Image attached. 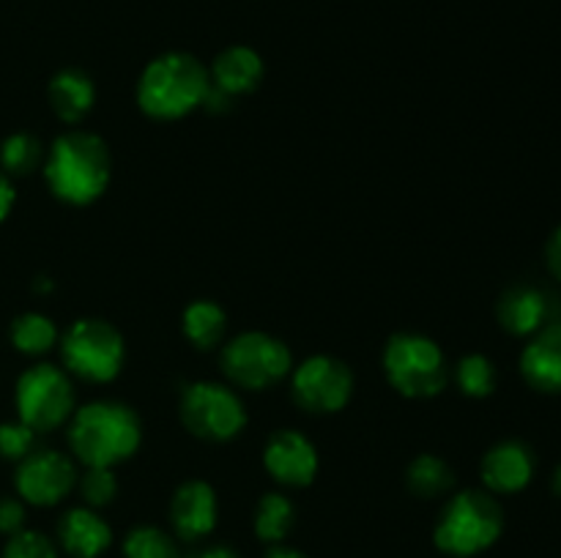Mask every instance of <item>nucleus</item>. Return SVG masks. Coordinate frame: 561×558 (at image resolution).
<instances>
[{
  "label": "nucleus",
  "instance_id": "f257e3e1",
  "mask_svg": "<svg viewBox=\"0 0 561 558\" xmlns=\"http://www.w3.org/2000/svg\"><path fill=\"white\" fill-rule=\"evenodd\" d=\"M44 175L55 197L71 206H88L107 189V146L91 131H66L49 148Z\"/></svg>",
  "mask_w": 561,
  "mask_h": 558
},
{
  "label": "nucleus",
  "instance_id": "f03ea898",
  "mask_svg": "<svg viewBox=\"0 0 561 558\" xmlns=\"http://www.w3.org/2000/svg\"><path fill=\"white\" fill-rule=\"evenodd\" d=\"M69 443L88 468H113L140 446V419L126 405L99 399L77 410Z\"/></svg>",
  "mask_w": 561,
  "mask_h": 558
},
{
  "label": "nucleus",
  "instance_id": "7ed1b4c3",
  "mask_svg": "<svg viewBox=\"0 0 561 558\" xmlns=\"http://www.w3.org/2000/svg\"><path fill=\"white\" fill-rule=\"evenodd\" d=\"M211 88V74L186 53L159 55L142 71L137 102L151 118H181L201 107Z\"/></svg>",
  "mask_w": 561,
  "mask_h": 558
},
{
  "label": "nucleus",
  "instance_id": "20e7f679",
  "mask_svg": "<svg viewBox=\"0 0 561 558\" xmlns=\"http://www.w3.org/2000/svg\"><path fill=\"white\" fill-rule=\"evenodd\" d=\"M504 528V512L493 496L463 490L447 503L436 528V545L449 556H474L488 550Z\"/></svg>",
  "mask_w": 561,
  "mask_h": 558
},
{
  "label": "nucleus",
  "instance_id": "39448f33",
  "mask_svg": "<svg viewBox=\"0 0 561 558\" xmlns=\"http://www.w3.org/2000/svg\"><path fill=\"white\" fill-rule=\"evenodd\" d=\"M383 367L405 397H433L447 386V361L442 348L422 334H394L383 353Z\"/></svg>",
  "mask_w": 561,
  "mask_h": 558
},
{
  "label": "nucleus",
  "instance_id": "423d86ee",
  "mask_svg": "<svg viewBox=\"0 0 561 558\" xmlns=\"http://www.w3.org/2000/svg\"><path fill=\"white\" fill-rule=\"evenodd\" d=\"M16 410L20 421L36 432L64 425L75 410V388L66 372L53 364H36L22 372L16 383Z\"/></svg>",
  "mask_w": 561,
  "mask_h": 558
},
{
  "label": "nucleus",
  "instance_id": "0eeeda50",
  "mask_svg": "<svg viewBox=\"0 0 561 558\" xmlns=\"http://www.w3.org/2000/svg\"><path fill=\"white\" fill-rule=\"evenodd\" d=\"M60 350L66 367L93 383L113 381L124 364V339L104 321H77L66 332Z\"/></svg>",
  "mask_w": 561,
  "mask_h": 558
},
{
  "label": "nucleus",
  "instance_id": "6e6552de",
  "mask_svg": "<svg viewBox=\"0 0 561 558\" xmlns=\"http://www.w3.org/2000/svg\"><path fill=\"white\" fill-rule=\"evenodd\" d=\"M290 350L263 332H247L228 342L222 367L233 383L244 388H268L290 372Z\"/></svg>",
  "mask_w": 561,
  "mask_h": 558
},
{
  "label": "nucleus",
  "instance_id": "1a4fd4ad",
  "mask_svg": "<svg viewBox=\"0 0 561 558\" xmlns=\"http://www.w3.org/2000/svg\"><path fill=\"white\" fill-rule=\"evenodd\" d=\"M181 416L184 425L197 438L208 441H228L239 435L247 425V410L241 399L222 383H192L181 399Z\"/></svg>",
  "mask_w": 561,
  "mask_h": 558
},
{
  "label": "nucleus",
  "instance_id": "9d476101",
  "mask_svg": "<svg viewBox=\"0 0 561 558\" xmlns=\"http://www.w3.org/2000/svg\"><path fill=\"white\" fill-rule=\"evenodd\" d=\"M354 392V375L343 361L332 356H312L294 372V394L307 410L334 414Z\"/></svg>",
  "mask_w": 561,
  "mask_h": 558
},
{
  "label": "nucleus",
  "instance_id": "9b49d317",
  "mask_svg": "<svg viewBox=\"0 0 561 558\" xmlns=\"http://www.w3.org/2000/svg\"><path fill=\"white\" fill-rule=\"evenodd\" d=\"M77 470L66 454L60 452H33L25 460H20L16 468V492L27 503L38 507H53L60 498L69 496L75 487Z\"/></svg>",
  "mask_w": 561,
  "mask_h": 558
},
{
  "label": "nucleus",
  "instance_id": "f8f14e48",
  "mask_svg": "<svg viewBox=\"0 0 561 558\" xmlns=\"http://www.w3.org/2000/svg\"><path fill=\"white\" fill-rule=\"evenodd\" d=\"M266 468L283 485H310L316 479L318 470V452L301 432L296 430H279L274 432L268 441L266 454Z\"/></svg>",
  "mask_w": 561,
  "mask_h": 558
},
{
  "label": "nucleus",
  "instance_id": "ddd939ff",
  "mask_svg": "<svg viewBox=\"0 0 561 558\" xmlns=\"http://www.w3.org/2000/svg\"><path fill=\"white\" fill-rule=\"evenodd\" d=\"M520 372L537 392H561V321H551L531 337L520 356Z\"/></svg>",
  "mask_w": 561,
  "mask_h": 558
},
{
  "label": "nucleus",
  "instance_id": "4468645a",
  "mask_svg": "<svg viewBox=\"0 0 561 558\" xmlns=\"http://www.w3.org/2000/svg\"><path fill=\"white\" fill-rule=\"evenodd\" d=\"M535 476V452L524 441H502L482 460V481L493 492H518Z\"/></svg>",
  "mask_w": 561,
  "mask_h": 558
},
{
  "label": "nucleus",
  "instance_id": "2eb2a0df",
  "mask_svg": "<svg viewBox=\"0 0 561 558\" xmlns=\"http://www.w3.org/2000/svg\"><path fill=\"white\" fill-rule=\"evenodd\" d=\"M553 304L546 290L535 284H513L499 299V323L515 337H529L551 323Z\"/></svg>",
  "mask_w": 561,
  "mask_h": 558
},
{
  "label": "nucleus",
  "instance_id": "dca6fc26",
  "mask_svg": "<svg viewBox=\"0 0 561 558\" xmlns=\"http://www.w3.org/2000/svg\"><path fill=\"white\" fill-rule=\"evenodd\" d=\"M181 539H201L217 525V492L206 481H186L179 487L170 507Z\"/></svg>",
  "mask_w": 561,
  "mask_h": 558
},
{
  "label": "nucleus",
  "instance_id": "f3484780",
  "mask_svg": "<svg viewBox=\"0 0 561 558\" xmlns=\"http://www.w3.org/2000/svg\"><path fill=\"white\" fill-rule=\"evenodd\" d=\"M58 534L66 550L75 558H96L99 553L107 550L110 539H113L110 525L91 509H71V512H66L58 525Z\"/></svg>",
  "mask_w": 561,
  "mask_h": 558
},
{
  "label": "nucleus",
  "instance_id": "a211bd4d",
  "mask_svg": "<svg viewBox=\"0 0 561 558\" xmlns=\"http://www.w3.org/2000/svg\"><path fill=\"white\" fill-rule=\"evenodd\" d=\"M263 77V60L255 49L250 47H228L211 69V85L219 91L239 96V93L252 91Z\"/></svg>",
  "mask_w": 561,
  "mask_h": 558
},
{
  "label": "nucleus",
  "instance_id": "6ab92c4d",
  "mask_svg": "<svg viewBox=\"0 0 561 558\" xmlns=\"http://www.w3.org/2000/svg\"><path fill=\"white\" fill-rule=\"evenodd\" d=\"M93 98H96V91H93L91 77L77 69L58 71L49 82V102H53L55 115L66 124L85 118L88 109L93 107Z\"/></svg>",
  "mask_w": 561,
  "mask_h": 558
},
{
  "label": "nucleus",
  "instance_id": "aec40b11",
  "mask_svg": "<svg viewBox=\"0 0 561 558\" xmlns=\"http://www.w3.org/2000/svg\"><path fill=\"white\" fill-rule=\"evenodd\" d=\"M55 342H58V328H55V323L47 315L25 312V315H20L11 323V345L20 353L42 356L53 350Z\"/></svg>",
  "mask_w": 561,
  "mask_h": 558
},
{
  "label": "nucleus",
  "instance_id": "412c9836",
  "mask_svg": "<svg viewBox=\"0 0 561 558\" xmlns=\"http://www.w3.org/2000/svg\"><path fill=\"white\" fill-rule=\"evenodd\" d=\"M225 326V312L219 310L214 301H195L192 306H186L184 312V334L190 337V342H195L197 348L208 350L222 339Z\"/></svg>",
  "mask_w": 561,
  "mask_h": 558
},
{
  "label": "nucleus",
  "instance_id": "4be33fe9",
  "mask_svg": "<svg viewBox=\"0 0 561 558\" xmlns=\"http://www.w3.org/2000/svg\"><path fill=\"white\" fill-rule=\"evenodd\" d=\"M455 485V474L442 457L420 454L409 468V487L422 498H433L447 492Z\"/></svg>",
  "mask_w": 561,
  "mask_h": 558
},
{
  "label": "nucleus",
  "instance_id": "5701e85b",
  "mask_svg": "<svg viewBox=\"0 0 561 558\" xmlns=\"http://www.w3.org/2000/svg\"><path fill=\"white\" fill-rule=\"evenodd\" d=\"M42 140L25 135V131L5 137L3 146H0V164H3L5 175H31L42 164Z\"/></svg>",
  "mask_w": 561,
  "mask_h": 558
},
{
  "label": "nucleus",
  "instance_id": "b1692460",
  "mask_svg": "<svg viewBox=\"0 0 561 558\" xmlns=\"http://www.w3.org/2000/svg\"><path fill=\"white\" fill-rule=\"evenodd\" d=\"M290 528H294V507H290V501L279 492H268L255 514L257 536L266 542H279L288 536Z\"/></svg>",
  "mask_w": 561,
  "mask_h": 558
},
{
  "label": "nucleus",
  "instance_id": "393cba45",
  "mask_svg": "<svg viewBox=\"0 0 561 558\" xmlns=\"http://www.w3.org/2000/svg\"><path fill=\"white\" fill-rule=\"evenodd\" d=\"M124 553L126 558H181L175 542L164 531L148 528V525L135 528L126 536Z\"/></svg>",
  "mask_w": 561,
  "mask_h": 558
},
{
  "label": "nucleus",
  "instance_id": "a878e982",
  "mask_svg": "<svg viewBox=\"0 0 561 558\" xmlns=\"http://www.w3.org/2000/svg\"><path fill=\"white\" fill-rule=\"evenodd\" d=\"M458 386L469 397H488L496 388V367L491 359L480 353L466 356L458 364Z\"/></svg>",
  "mask_w": 561,
  "mask_h": 558
},
{
  "label": "nucleus",
  "instance_id": "bb28decb",
  "mask_svg": "<svg viewBox=\"0 0 561 558\" xmlns=\"http://www.w3.org/2000/svg\"><path fill=\"white\" fill-rule=\"evenodd\" d=\"M33 441H36V430H31L25 421H5V425H0V457L25 460L31 454Z\"/></svg>",
  "mask_w": 561,
  "mask_h": 558
},
{
  "label": "nucleus",
  "instance_id": "cd10ccee",
  "mask_svg": "<svg viewBox=\"0 0 561 558\" xmlns=\"http://www.w3.org/2000/svg\"><path fill=\"white\" fill-rule=\"evenodd\" d=\"M80 490L91 507H104L118 492V481H115V474L110 468H88V474L80 481Z\"/></svg>",
  "mask_w": 561,
  "mask_h": 558
},
{
  "label": "nucleus",
  "instance_id": "c85d7f7f",
  "mask_svg": "<svg viewBox=\"0 0 561 558\" xmlns=\"http://www.w3.org/2000/svg\"><path fill=\"white\" fill-rule=\"evenodd\" d=\"M3 558H58L53 542L36 531H20L5 545Z\"/></svg>",
  "mask_w": 561,
  "mask_h": 558
},
{
  "label": "nucleus",
  "instance_id": "c756f323",
  "mask_svg": "<svg viewBox=\"0 0 561 558\" xmlns=\"http://www.w3.org/2000/svg\"><path fill=\"white\" fill-rule=\"evenodd\" d=\"M25 523V507L16 498H0V531L3 534H20Z\"/></svg>",
  "mask_w": 561,
  "mask_h": 558
},
{
  "label": "nucleus",
  "instance_id": "7c9ffc66",
  "mask_svg": "<svg viewBox=\"0 0 561 558\" xmlns=\"http://www.w3.org/2000/svg\"><path fill=\"white\" fill-rule=\"evenodd\" d=\"M546 263H548V268H551L553 277L561 279V224H559L557 230H553L551 239H548Z\"/></svg>",
  "mask_w": 561,
  "mask_h": 558
},
{
  "label": "nucleus",
  "instance_id": "2f4dec72",
  "mask_svg": "<svg viewBox=\"0 0 561 558\" xmlns=\"http://www.w3.org/2000/svg\"><path fill=\"white\" fill-rule=\"evenodd\" d=\"M14 200H16L14 184H11L9 175L0 170V222H3V219L11 213V208H14Z\"/></svg>",
  "mask_w": 561,
  "mask_h": 558
},
{
  "label": "nucleus",
  "instance_id": "473e14b6",
  "mask_svg": "<svg viewBox=\"0 0 561 558\" xmlns=\"http://www.w3.org/2000/svg\"><path fill=\"white\" fill-rule=\"evenodd\" d=\"M230 93H225V91H219L217 85H211L208 88V93H206V98H203V104H206V109H211V113H225V109L230 107Z\"/></svg>",
  "mask_w": 561,
  "mask_h": 558
},
{
  "label": "nucleus",
  "instance_id": "72a5a7b5",
  "mask_svg": "<svg viewBox=\"0 0 561 558\" xmlns=\"http://www.w3.org/2000/svg\"><path fill=\"white\" fill-rule=\"evenodd\" d=\"M190 558H239V556H236L230 547H208V550L195 553V556H190Z\"/></svg>",
  "mask_w": 561,
  "mask_h": 558
},
{
  "label": "nucleus",
  "instance_id": "f704fd0d",
  "mask_svg": "<svg viewBox=\"0 0 561 558\" xmlns=\"http://www.w3.org/2000/svg\"><path fill=\"white\" fill-rule=\"evenodd\" d=\"M266 558H307V556H301V553H296V550H285V547H277V550L268 553Z\"/></svg>",
  "mask_w": 561,
  "mask_h": 558
},
{
  "label": "nucleus",
  "instance_id": "c9c22d12",
  "mask_svg": "<svg viewBox=\"0 0 561 558\" xmlns=\"http://www.w3.org/2000/svg\"><path fill=\"white\" fill-rule=\"evenodd\" d=\"M553 492H557V496L561 498V463H559L557 474H553Z\"/></svg>",
  "mask_w": 561,
  "mask_h": 558
},
{
  "label": "nucleus",
  "instance_id": "e433bc0d",
  "mask_svg": "<svg viewBox=\"0 0 561 558\" xmlns=\"http://www.w3.org/2000/svg\"><path fill=\"white\" fill-rule=\"evenodd\" d=\"M559 321H561V317H559Z\"/></svg>",
  "mask_w": 561,
  "mask_h": 558
}]
</instances>
